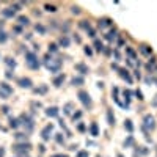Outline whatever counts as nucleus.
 Listing matches in <instances>:
<instances>
[{
	"instance_id": "f257e3e1",
	"label": "nucleus",
	"mask_w": 157,
	"mask_h": 157,
	"mask_svg": "<svg viewBox=\"0 0 157 157\" xmlns=\"http://www.w3.org/2000/svg\"><path fill=\"white\" fill-rule=\"evenodd\" d=\"M25 60H27L28 68H32V69H38L39 68V61H38V58H36V55L33 54V52H28V54L25 55Z\"/></svg>"
},
{
	"instance_id": "f03ea898",
	"label": "nucleus",
	"mask_w": 157,
	"mask_h": 157,
	"mask_svg": "<svg viewBox=\"0 0 157 157\" xmlns=\"http://www.w3.org/2000/svg\"><path fill=\"white\" fill-rule=\"evenodd\" d=\"M143 121H145L143 127L146 129V130H152V129L156 127V123H154V116H151V115H146Z\"/></svg>"
},
{
	"instance_id": "7ed1b4c3",
	"label": "nucleus",
	"mask_w": 157,
	"mask_h": 157,
	"mask_svg": "<svg viewBox=\"0 0 157 157\" xmlns=\"http://www.w3.org/2000/svg\"><path fill=\"white\" fill-rule=\"evenodd\" d=\"M78 98H80L85 107H91V99H90V94L87 91H78Z\"/></svg>"
},
{
	"instance_id": "20e7f679",
	"label": "nucleus",
	"mask_w": 157,
	"mask_h": 157,
	"mask_svg": "<svg viewBox=\"0 0 157 157\" xmlns=\"http://www.w3.org/2000/svg\"><path fill=\"white\" fill-rule=\"evenodd\" d=\"M60 66H61V63H60V60H49L47 61V68H49L50 71H54V72H58L60 71Z\"/></svg>"
},
{
	"instance_id": "39448f33",
	"label": "nucleus",
	"mask_w": 157,
	"mask_h": 157,
	"mask_svg": "<svg viewBox=\"0 0 157 157\" xmlns=\"http://www.w3.org/2000/svg\"><path fill=\"white\" fill-rule=\"evenodd\" d=\"M19 85H21L22 88H30V87H32V80H30V78L22 77L21 80H19Z\"/></svg>"
},
{
	"instance_id": "423d86ee",
	"label": "nucleus",
	"mask_w": 157,
	"mask_h": 157,
	"mask_svg": "<svg viewBox=\"0 0 157 157\" xmlns=\"http://www.w3.org/2000/svg\"><path fill=\"white\" fill-rule=\"evenodd\" d=\"M50 132H52V126L49 124V126H46L44 130H43V138H44V140H49V134Z\"/></svg>"
},
{
	"instance_id": "0eeeda50",
	"label": "nucleus",
	"mask_w": 157,
	"mask_h": 157,
	"mask_svg": "<svg viewBox=\"0 0 157 157\" xmlns=\"http://www.w3.org/2000/svg\"><path fill=\"white\" fill-rule=\"evenodd\" d=\"M76 69L80 71V74H87V72H88V68L83 65V63H77V65H76Z\"/></svg>"
},
{
	"instance_id": "6e6552de",
	"label": "nucleus",
	"mask_w": 157,
	"mask_h": 157,
	"mask_svg": "<svg viewBox=\"0 0 157 157\" xmlns=\"http://www.w3.org/2000/svg\"><path fill=\"white\" fill-rule=\"evenodd\" d=\"M27 149H30V145H16V146H14V151H17V152L27 151Z\"/></svg>"
},
{
	"instance_id": "1a4fd4ad",
	"label": "nucleus",
	"mask_w": 157,
	"mask_h": 157,
	"mask_svg": "<svg viewBox=\"0 0 157 157\" xmlns=\"http://www.w3.org/2000/svg\"><path fill=\"white\" fill-rule=\"evenodd\" d=\"M46 115H47V116H57V115H58V108H57V107H52V108H47Z\"/></svg>"
},
{
	"instance_id": "9d476101",
	"label": "nucleus",
	"mask_w": 157,
	"mask_h": 157,
	"mask_svg": "<svg viewBox=\"0 0 157 157\" xmlns=\"http://www.w3.org/2000/svg\"><path fill=\"white\" fill-rule=\"evenodd\" d=\"M112 22H110V19H102V21H99V27L101 28H105V27H108Z\"/></svg>"
},
{
	"instance_id": "9b49d317",
	"label": "nucleus",
	"mask_w": 157,
	"mask_h": 157,
	"mask_svg": "<svg viewBox=\"0 0 157 157\" xmlns=\"http://www.w3.org/2000/svg\"><path fill=\"white\" fill-rule=\"evenodd\" d=\"M107 118H108V124H115V116H113V113H112V110L107 112Z\"/></svg>"
},
{
	"instance_id": "f8f14e48",
	"label": "nucleus",
	"mask_w": 157,
	"mask_h": 157,
	"mask_svg": "<svg viewBox=\"0 0 157 157\" xmlns=\"http://www.w3.org/2000/svg\"><path fill=\"white\" fill-rule=\"evenodd\" d=\"M119 74H121V77H123V78H126V80H127L129 83H130V82H132V80H130V77H129V74H127V71L121 69V71H119Z\"/></svg>"
},
{
	"instance_id": "ddd939ff",
	"label": "nucleus",
	"mask_w": 157,
	"mask_h": 157,
	"mask_svg": "<svg viewBox=\"0 0 157 157\" xmlns=\"http://www.w3.org/2000/svg\"><path fill=\"white\" fill-rule=\"evenodd\" d=\"M124 127L127 129L129 132H132V130H134V126H132V121H130V119H127V121L124 123Z\"/></svg>"
},
{
	"instance_id": "4468645a",
	"label": "nucleus",
	"mask_w": 157,
	"mask_h": 157,
	"mask_svg": "<svg viewBox=\"0 0 157 157\" xmlns=\"http://www.w3.org/2000/svg\"><path fill=\"white\" fill-rule=\"evenodd\" d=\"M3 14H5L6 17H11V16H14V10L13 8H6L5 11H3Z\"/></svg>"
},
{
	"instance_id": "2eb2a0df",
	"label": "nucleus",
	"mask_w": 157,
	"mask_h": 157,
	"mask_svg": "<svg viewBox=\"0 0 157 157\" xmlns=\"http://www.w3.org/2000/svg\"><path fill=\"white\" fill-rule=\"evenodd\" d=\"M115 38H116V30H112V32L107 35V39H108V41H113Z\"/></svg>"
},
{
	"instance_id": "dca6fc26",
	"label": "nucleus",
	"mask_w": 157,
	"mask_h": 157,
	"mask_svg": "<svg viewBox=\"0 0 157 157\" xmlns=\"http://www.w3.org/2000/svg\"><path fill=\"white\" fill-rule=\"evenodd\" d=\"M91 135L93 137L98 135V124H96V123H93V124H91Z\"/></svg>"
},
{
	"instance_id": "f3484780",
	"label": "nucleus",
	"mask_w": 157,
	"mask_h": 157,
	"mask_svg": "<svg viewBox=\"0 0 157 157\" xmlns=\"http://www.w3.org/2000/svg\"><path fill=\"white\" fill-rule=\"evenodd\" d=\"M83 83V78L82 77H74L72 78V85H82Z\"/></svg>"
},
{
	"instance_id": "a211bd4d",
	"label": "nucleus",
	"mask_w": 157,
	"mask_h": 157,
	"mask_svg": "<svg viewBox=\"0 0 157 157\" xmlns=\"http://www.w3.org/2000/svg\"><path fill=\"white\" fill-rule=\"evenodd\" d=\"M60 44H61V46H65V47H68V46H69V39L66 38V36H63V38L60 39Z\"/></svg>"
},
{
	"instance_id": "6ab92c4d",
	"label": "nucleus",
	"mask_w": 157,
	"mask_h": 157,
	"mask_svg": "<svg viewBox=\"0 0 157 157\" xmlns=\"http://www.w3.org/2000/svg\"><path fill=\"white\" fill-rule=\"evenodd\" d=\"M19 24H21V25H27V24H28V17L21 16V17H19Z\"/></svg>"
},
{
	"instance_id": "aec40b11",
	"label": "nucleus",
	"mask_w": 157,
	"mask_h": 157,
	"mask_svg": "<svg viewBox=\"0 0 157 157\" xmlns=\"http://www.w3.org/2000/svg\"><path fill=\"white\" fill-rule=\"evenodd\" d=\"M63 80H65V76H60V77H57V78L54 80V83H55V85H60Z\"/></svg>"
},
{
	"instance_id": "412c9836",
	"label": "nucleus",
	"mask_w": 157,
	"mask_h": 157,
	"mask_svg": "<svg viewBox=\"0 0 157 157\" xmlns=\"http://www.w3.org/2000/svg\"><path fill=\"white\" fill-rule=\"evenodd\" d=\"M132 143H134V138H132V137H129V138H127V140H126V141H124V146H126V148H127V146H130V145H132Z\"/></svg>"
},
{
	"instance_id": "4be33fe9",
	"label": "nucleus",
	"mask_w": 157,
	"mask_h": 157,
	"mask_svg": "<svg viewBox=\"0 0 157 157\" xmlns=\"http://www.w3.org/2000/svg\"><path fill=\"white\" fill-rule=\"evenodd\" d=\"M141 52H143V54H151V49H148V46H141Z\"/></svg>"
},
{
	"instance_id": "5701e85b",
	"label": "nucleus",
	"mask_w": 157,
	"mask_h": 157,
	"mask_svg": "<svg viewBox=\"0 0 157 157\" xmlns=\"http://www.w3.org/2000/svg\"><path fill=\"white\" fill-rule=\"evenodd\" d=\"M77 157H88V152L87 151H78L77 152Z\"/></svg>"
},
{
	"instance_id": "b1692460",
	"label": "nucleus",
	"mask_w": 157,
	"mask_h": 157,
	"mask_svg": "<svg viewBox=\"0 0 157 157\" xmlns=\"http://www.w3.org/2000/svg\"><path fill=\"white\" fill-rule=\"evenodd\" d=\"M94 46H96V49H98V50H102V44H101V41L96 39L94 41Z\"/></svg>"
},
{
	"instance_id": "393cba45",
	"label": "nucleus",
	"mask_w": 157,
	"mask_h": 157,
	"mask_svg": "<svg viewBox=\"0 0 157 157\" xmlns=\"http://www.w3.org/2000/svg\"><path fill=\"white\" fill-rule=\"evenodd\" d=\"M6 65H8V66H13V68H14V66H16V63H14L11 58H8V60H6Z\"/></svg>"
},
{
	"instance_id": "a878e982",
	"label": "nucleus",
	"mask_w": 157,
	"mask_h": 157,
	"mask_svg": "<svg viewBox=\"0 0 157 157\" xmlns=\"http://www.w3.org/2000/svg\"><path fill=\"white\" fill-rule=\"evenodd\" d=\"M17 126H19L17 119H11V127H17Z\"/></svg>"
},
{
	"instance_id": "bb28decb",
	"label": "nucleus",
	"mask_w": 157,
	"mask_h": 157,
	"mask_svg": "<svg viewBox=\"0 0 157 157\" xmlns=\"http://www.w3.org/2000/svg\"><path fill=\"white\" fill-rule=\"evenodd\" d=\"M16 138H17V140H25V138H27V135H24V134H17Z\"/></svg>"
},
{
	"instance_id": "cd10ccee",
	"label": "nucleus",
	"mask_w": 157,
	"mask_h": 157,
	"mask_svg": "<svg viewBox=\"0 0 157 157\" xmlns=\"http://www.w3.org/2000/svg\"><path fill=\"white\" fill-rule=\"evenodd\" d=\"M46 10L47 11H55V6L54 5H46Z\"/></svg>"
},
{
	"instance_id": "c85d7f7f",
	"label": "nucleus",
	"mask_w": 157,
	"mask_h": 157,
	"mask_svg": "<svg viewBox=\"0 0 157 157\" xmlns=\"http://www.w3.org/2000/svg\"><path fill=\"white\" fill-rule=\"evenodd\" d=\"M49 50H52V52H57V46H55V44H50V46H49Z\"/></svg>"
},
{
	"instance_id": "c756f323",
	"label": "nucleus",
	"mask_w": 157,
	"mask_h": 157,
	"mask_svg": "<svg viewBox=\"0 0 157 157\" xmlns=\"http://www.w3.org/2000/svg\"><path fill=\"white\" fill-rule=\"evenodd\" d=\"M71 107H72V104H68V105H66V110H65V113H71Z\"/></svg>"
},
{
	"instance_id": "7c9ffc66",
	"label": "nucleus",
	"mask_w": 157,
	"mask_h": 157,
	"mask_svg": "<svg viewBox=\"0 0 157 157\" xmlns=\"http://www.w3.org/2000/svg\"><path fill=\"white\" fill-rule=\"evenodd\" d=\"M72 13H74V14H78V13H80V10H78L77 6H74V8H72Z\"/></svg>"
},
{
	"instance_id": "2f4dec72",
	"label": "nucleus",
	"mask_w": 157,
	"mask_h": 157,
	"mask_svg": "<svg viewBox=\"0 0 157 157\" xmlns=\"http://www.w3.org/2000/svg\"><path fill=\"white\" fill-rule=\"evenodd\" d=\"M127 52H129V55H130L132 58H135V54H134V50H132V49H127Z\"/></svg>"
},
{
	"instance_id": "473e14b6",
	"label": "nucleus",
	"mask_w": 157,
	"mask_h": 157,
	"mask_svg": "<svg viewBox=\"0 0 157 157\" xmlns=\"http://www.w3.org/2000/svg\"><path fill=\"white\" fill-rule=\"evenodd\" d=\"M6 38H5V33H0V41H2V43H3V41H5Z\"/></svg>"
},
{
	"instance_id": "72a5a7b5",
	"label": "nucleus",
	"mask_w": 157,
	"mask_h": 157,
	"mask_svg": "<svg viewBox=\"0 0 157 157\" xmlns=\"http://www.w3.org/2000/svg\"><path fill=\"white\" fill-rule=\"evenodd\" d=\"M85 54H88V55H91V49H88V47H87V49H85Z\"/></svg>"
},
{
	"instance_id": "f704fd0d",
	"label": "nucleus",
	"mask_w": 157,
	"mask_h": 157,
	"mask_svg": "<svg viewBox=\"0 0 157 157\" xmlns=\"http://www.w3.org/2000/svg\"><path fill=\"white\" fill-rule=\"evenodd\" d=\"M52 157H68V156H63V154H55V156H52Z\"/></svg>"
},
{
	"instance_id": "c9c22d12",
	"label": "nucleus",
	"mask_w": 157,
	"mask_h": 157,
	"mask_svg": "<svg viewBox=\"0 0 157 157\" xmlns=\"http://www.w3.org/2000/svg\"><path fill=\"white\" fill-rule=\"evenodd\" d=\"M118 157H123V156H121V154H119V156H118Z\"/></svg>"
}]
</instances>
